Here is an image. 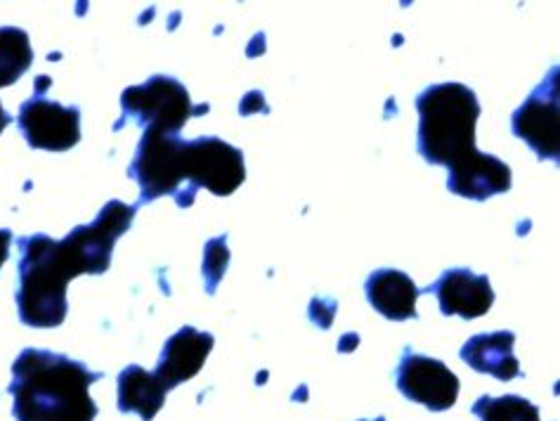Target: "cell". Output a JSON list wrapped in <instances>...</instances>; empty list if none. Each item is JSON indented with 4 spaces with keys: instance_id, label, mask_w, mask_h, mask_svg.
I'll use <instances>...</instances> for the list:
<instances>
[{
    "instance_id": "cell-11",
    "label": "cell",
    "mask_w": 560,
    "mask_h": 421,
    "mask_svg": "<svg viewBox=\"0 0 560 421\" xmlns=\"http://www.w3.org/2000/svg\"><path fill=\"white\" fill-rule=\"evenodd\" d=\"M421 294H435L442 315H459L464 319H476L488 315L494 303V289L488 274H476L466 268H452L442 272V278Z\"/></svg>"
},
{
    "instance_id": "cell-13",
    "label": "cell",
    "mask_w": 560,
    "mask_h": 421,
    "mask_svg": "<svg viewBox=\"0 0 560 421\" xmlns=\"http://www.w3.org/2000/svg\"><path fill=\"white\" fill-rule=\"evenodd\" d=\"M513 173L494 154L476 152L466 162L450 168L447 190L456 197L485 201L494 195H504L511 190Z\"/></svg>"
},
{
    "instance_id": "cell-5",
    "label": "cell",
    "mask_w": 560,
    "mask_h": 421,
    "mask_svg": "<svg viewBox=\"0 0 560 421\" xmlns=\"http://www.w3.org/2000/svg\"><path fill=\"white\" fill-rule=\"evenodd\" d=\"M124 121H136L144 130L152 128L159 133L180 136L189 119L209 112V105L195 107L185 85L173 77H152L142 85H132L121 95ZM116 124V128H121Z\"/></svg>"
},
{
    "instance_id": "cell-21",
    "label": "cell",
    "mask_w": 560,
    "mask_h": 421,
    "mask_svg": "<svg viewBox=\"0 0 560 421\" xmlns=\"http://www.w3.org/2000/svg\"><path fill=\"white\" fill-rule=\"evenodd\" d=\"M10 124H12V116L3 109V105H0V133H3V130H5Z\"/></svg>"
},
{
    "instance_id": "cell-16",
    "label": "cell",
    "mask_w": 560,
    "mask_h": 421,
    "mask_svg": "<svg viewBox=\"0 0 560 421\" xmlns=\"http://www.w3.org/2000/svg\"><path fill=\"white\" fill-rule=\"evenodd\" d=\"M168 388L159 382V376L130 365L119 374V410L124 414L136 412L142 421H152L166 402Z\"/></svg>"
},
{
    "instance_id": "cell-15",
    "label": "cell",
    "mask_w": 560,
    "mask_h": 421,
    "mask_svg": "<svg viewBox=\"0 0 560 421\" xmlns=\"http://www.w3.org/2000/svg\"><path fill=\"white\" fill-rule=\"evenodd\" d=\"M515 334L513 331H492V334H478V337L468 339L462 348V360L470 370L480 374H492L499 382L521 379L523 370L521 362L513 355Z\"/></svg>"
},
{
    "instance_id": "cell-2",
    "label": "cell",
    "mask_w": 560,
    "mask_h": 421,
    "mask_svg": "<svg viewBox=\"0 0 560 421\" xmlns=\"http://www.w3.org/2000/svg\"><path fill=\"white\" fill-rule=\"evenodd\" d=\"M417 148L433 166L454 168L474 156L476 124L480 119L478 95L464 83H438L417 97Z\"/></svg>"
},
{
    "instance_id": "cell-3",
    "label": "cell",
    "mask_w": 560,
    "mask_h": 421,
    "mask_svg": "<svg viewBox=\"0 0 560 421\" xmlns=\"http://www.w3.org/2000/svg\"><path fill=\"white\" fill-rule=\"evenodd\" d=\"M20 249V319L36 329L60 327L67 317L69 278L55 260V239L48 235L22 237Z\"/></svg>"
},
{
    "instance_id": "cell-6",
    "label": "cell",
    "mask_w": 560,
    "mask_h": 421,
    "mask_svg": "<svg viewBox=\"0 0 560 421\" xmlns=\"http://www.w3.org/2000/svg\"><path fill=\"white\" fill-rule=\"evenodd\" d=\"M183 171L191 199L199 187H206L218 197H228L237 192L246 180L244 152L213 136L185 142Z\"/></svg>"
},
{
    "instance_id": "cell-17",
    "label": "cell",
    "mask_w": 560,
    "mask_h": 421,
    "mask_svg": "<svg viewBox=\"0 0 560 421\" xmlns=\"http://www.w3.org/2000/svg\"><path fill=\"white\" fill-rule=\"evenodd\" d=\"M34 62L26 32L18 26H0V89L20 81Z\"/></svg>"
},
{
    "instance_id": "cell-1",
    "label": "cell",
    "mask_w": 560,
    "mask_h": 421,
    "mask_svg": "<svg viewBox=\"0 0 560 421\" xmlns=\"http://www.w3.org/2000/svg\"><path fill=\"white\" fill-rule=\"evenodd\" d=\"M12 376L10 396L18 421H95L91 386L102 379V372H91L62 353L26 348L14 360Z\"/></svg>"
},
{
    "instance_id": "cell-20",
    "label": "cell",
    "mask_w": 560,
    "mask_h": 421,
    "mask_svg": "<svg viewBox=\"0 0 560 421\" xmlns=\"http://www.w3.org/2000/svg\"><path fill=\"white\" fill-rule=\"evenodd\" d=\"M10 244H12V232L10 230H0V268L8 264Z\"/></svg>"
},
{
    "instance_id": "cell-9",
    "label": "cell",
    "mask_w": 560,
    "mask_h": 421,
    "mask_svg": "<svg viewBox=\"0 0 560 421\" xmlns=\"http://www.w3.org/2000/svg\"><path fill=\"white\" fill-rule=\"evenodd\" d=\"M511 128L537 152L541 162H558V67L511 116Z\"/></svg>"
},
{
    "instance_id": "cell-18",
    "label": "cell",
    "mask_w": 560,
    "mask_h": 421,
    "mask_svg": "<svg viewBox=\"0 0 560 421\" xmlns=\"http://www.w3.org/2000/svg\"><path fill=\"white\" fill-rule=\"evenodd\" d=\"M480 421H541L539 408L521 396H482L470 408Z\"/></svg>"
},
{
    "instance_id": "cell-22",
    "label": "cell",
    "mask_w": 560,
    "mask_h": 421,
    "mask_svg": "<svg viewBox=\"0 0 560 421\" xmlns=\"http://www.w3.org/2000/svg\"><path fill=\"white\" fill-rule=\"evenodd\" d=\"M372 421H386V419H383V417H378V419H372Z\"/></svg>"
},
{
    "instance_id": "cell-8",
    "label": "cell",
    "mask_w": 560,
    "mask_h": 421,
    "mask_svg": "<svg viewBox=\"0 0 560 421\" xmlns=\"http://www.w3.org/2000/svg\"><path fill=\"white\" fill-rule=\"evenodd\" d=\"M18 126L34 150L67 152L81 140L79 107L52 103V100H46L40 93L22 105Z\"/></svg>"
},
{
    "instance_id": "cell-4",
    "label": "cell",
    "mask_w": 560,
    "mask_h": 421,
    "mask_svg": "<svg viewBox=\"0 0 560 421\" xmlns=\"http://www.w3.org/2000/svg\"><path fill=\"white\" fill-rule=\"evenodd\" d=\"M183 154L185 140H180V136L159 133L152 128L144 130L128 171L130 178L140 185V204L159 197H175L180 207L195 204V199L187 192Z\"/></svg>"
},
{
    "instance_id": "cell-10",
    "label": "cell",
    "mask_w": 560,
    "mask_h": 421,
    "mask_svg": "<svg viewBox=\"0 0 560 421\" xmlns=\"http://www.w3.org/2000/svg\"><path fill=\"white\" fill-rule=\"evenodd\" d=\"M138 207H128L124 201L114 199L97 213L93 223L79 225L69 232V237L77 242L79 249L83 252L88 266H91V274H102L109 270L114 244L124 237V232L130 227L132 218L138 213Z\"/></svg>"
},
{
    "instance_id": "cell-12",
    "label": "cell",
    "mask_w": 560,
    "mask_h": 421,
    "mask_svg": "<svg viewBox=\"0 0 560 421\" xmlns=\"http://www.w3.org/2000/svg\"><path fill=\"white\" fill-rule=\"evenodd\" d=\"M215 339L211 334L199 331L195 327H183L178 334L166 341L164 353L159 358L156 376L168 390L180 386L201 372L206 358L213 351Z\"/></svg>"
},
{
    "instance_id": "cell-14",
    "label": "cell",
    "mask_w": 560,
    "mask_h": 421,
    "mask_svg": "<svg viewBox=\"0 0 560 421\" xmlns=\"http://www.w3.org/2000/svg\"><path fill=\"white\" fill-rule=\"evenodd\" d=\"M364 292L372 308L383 317L393 319V323H405V319L419 317L417 299L421 296V289H417V284L402 270L383 268L372 272L364 284Z\"/></svg>"
},
{
    "instance_id": "cell-7",
    "label": "cell",
    "mask_w": 560,
    "mask_h": 421,
    "mask_svg": "<svg viewBox=\"0 0 560 421\" xmlns=\"http://www.w3.org/2000/svg\"><path fill=\"white\" fill-rule=\"evenodd\" d=\"M395 384L407 400L419 402L431 412L454 408L462 388L459 376L445 362L411 351H405L400 365H397Z\"/></svg>"
},
{
    "instance_id": "cell-19",
    "label": "cell",
    "mask_w": 560,
    "mask_h": 421,
    "mask_svg": "<svg viewBox=\"0 0 560 421\" xmlns=\"http://www.w3.org/2000/svg\"><path fill=\"white\" fill-rule=\"evenodd\" d=\"M230 264V252L225 249V239H213L206 244V264H203V274H206V289L209 294L215 292L218 282L223 280V272Z\"/></svg>"
}]
</instances>
